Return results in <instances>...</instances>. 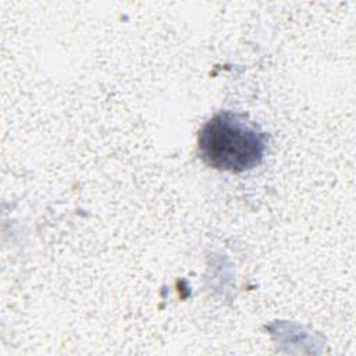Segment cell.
Wrapping results in <instances>:
<instances>
[{"instance_id": "obj_1", "label": "cell", "mask_w": 356, "mask_h": 356, "mask_svg": "<svg viewBox=\"0 0 356 356\" xmlns=\"http://www.w3.org/2000/svg\"><path fill=\"white\" fill-rule=\"evenodd\" d=\"M266 134L246 115L221 111L211 117L197 136L200 159L220 171L239 174L257 167L266 153Z\"/></svg>"}]
</instances>
